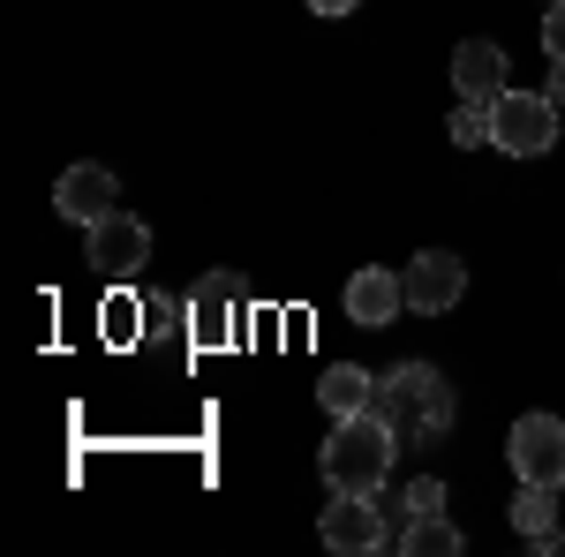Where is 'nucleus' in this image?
I'll return each mask as SVG.
<instances>
[{"mask_svg": "<svg viewBox=\"0 0 565 557\" xmlns=\"http://www.w3.org/2000/svg\"><path fill=\"white\" fill-rule=\"evenodd\" d=\"M377 415L392 422L399 444H445L452 429V385L437 377L430 362H399L377 377Z\"/></svg>", "mask_w": 565, "mask_h": 557, "instance_id": "1", "label": "nucleus"}, {"mask_svg": "<svg viewBox=\"0 0 565 557\" xmlns=\"http://www.w3.org/2000/svg\"><path fill=\"white\" fill-rule=\"evenodd\" d=\"M392 452H399V437H392V422L370 407V415L332 422L324 452H317V474H324L332 490H362V497H377V490H385V474H392Z\"/></svg>", "mask_w": 565, "mask_h": 557, "instance_id": "2", "label": "nucleus"}, {"mask_svg": "<svg viewBox=\"0 0 565 557\" xmlns=\"http://www.w3.org/2000/svg\"><path fill=\"white\" fill-rule=\"evenodd\" d=\"M490 143H498L505 159H543V151L558 143V106H551L543 90H505V98L490 106Z\"/></svg>", "mask_w": 565, "mask_h": 557, "instance_id": "3", "label": "nucleus"}, {"mask_svg": "<svg viewBox=\"0 0 565 557\" xmlns=\"http://www.w3.org/2000/svg\"><path fill=\"white\" fill-rule=\"evenodd\" d=\"M84 234H90V271H98L106 287L143 279V264H151V226L136 212H106L98 226H84Z\"/></svg>", "mask_w": 565, "mask_h": 557, "instance_id": "4", "label": "nucleus"}, {"mask_svg": "<svg viewBox=\"0 0 565 557\" xmlns=\"http://www.w3.org/2000/svg\"><path fill=\"white\" fill-rule=\"evenodd\" d=\"M317 535H324V550L340 557H370L392 543V519L362 497V490H332V505H324V519H317Z\"/></svg>", "mask_w": 565, "mask_h": 557, "instance_id": "5", "label": "nucleus"}, {"mask_svg": "<svg viewBox=\"0 0 565 557\" xmlns=\"http://www.w3.org/2000/svg\"><path fill=\"white\" fill-rule=\"evenodd\" d=\"M505 460H513L521 482L565 490V422H558V415H521L513 437H505Z\"/></svg>", "mask_w": 565, "mask_h": 557, "instance_id": "6", "label": "nucleus"}, {"mask_svg": "<svg viewBox=\"0 0 565 557\" xmlns=\"http://www.w3.org/2000/svg\"><path fill=\"white\" fill-rule=\"evenodd\" d=\"M399 287H407V309L415 317H445L452 301L468 294V264L452 257V249H423V257L399 271Z\"/></svg>", "mask_w": 565, "mask_h": 557, "instance_id": "7", "label": "nucleus"}, {"mask_svg": "<svg viewBox=\"0 0 565 557\" xmlns=\"http://www.w3.org/2000/svg\"><path fill=\"white\" fill-rule=\"evenodd\" d=\"M399 309H407L399 271H385V264H362V271H348V324H362V332H385V324H399Z\"/></svg>", "mask_w": 565, "mask_h": 557, "instance_id": "8", "label": "nucleus"}, {"mask_svg": "<svg viewBox=\"0 0 565 557\" xmlns=\"http://www.w3.org/2000/svg\"><path fill=\"white\" fill-rule=\"evenodd\" d=\"M452 90H460L468 106H498V98H505V45L460 39L452 45Z\"/></svg>", "mask_w": 565, "mask_h": 557, "instance_id": "9", "label": "nucleus"}, {"mask_svg": "<svg viewBox=\"0 0 565 557\" xmlns=\"http://www.w3.org/2000/svg\"><path fill=\"white\" fill-rule=\"evenodd\" d=\"M114 204H121V181H114L106 167H90V159H84V167H68V173H61V189H53V212L76 218V226H98Z\"/></svg>", "mask_w": 565, "mask_h": 557, "instance_id": "10", "label": "nucleus"}, {"mask_svg": "<svg viewBox=\"0 0 565 557\" xmlns=\"http://www.w3.org/2000/svg\"><path fill=\"white\" fill-rule=\"evenodd\" d=\"M226 340H234V287L212 271V279L189 287V346L212 354V346H226Z\"/></svg>", "mask_w": 565, "mask_h": 557, "instance_id": "11", "label": "nucleus"}, {"mask_svg": "<svg viewBox=\"0 0 565 557\" xmlns=\"http://www.w3.org/2000/svg\"><path fill=\"white\" fill-rule=\"evenodd\" d=\"M317 399H324V415H332V422L370 415V407H377V377H370V369H354V362H340V369H324Z\"/></svg>", "mask_w": 565, "mask_h": 557, "instance_id": "12", "label": "nucleus"}, {"mask_svg": "<svg viewBox=\"0 0 565 557\" xmlns=\"http://www.w3.org/2000/svg\"><path fill=\"white\" fill-rule=\"evenodd\" d=\"M392 550H399V557H460V550H468V535H460L445 513H430V519L392 527Z\"/></svg>", "mask_w": 565, "mask_h": 557, "instance_id": "13", "label": "nucleus"}, {"mask_svg": "<svg viewBox=\"0 0 565 557\" xmlns=\"http://www.w3.org/2000/svg\"><path fill=\"white\" fill-rule=\"evenodd\" d=\"M513 527H521L527 543L543 550V543L558 535V490H543V482H521V497H513Z\"/></svg>", "mask_w": 565, "mask_h": 557, "instance_id": "14", "label": "nucleus"}, {"mask_svg": "<svg viewBox=\"0 0 565 557\" xmlns=\"http://www.w3.org/2000/svg\"><path fill=\"white\" fill-rule=\"evenodd\" d=\"M430 513H445V482H437V474H415V482L399 490V527H407V519H430Z\"/></svg>", "mask_w": 565, "mask_h": 557, "instance_id": "15", "label": "nucleus"}, {"mask_svg": "<svg viewBox=\"0 0 565 557\" xmlns=\"http://www.w3.org/2000/svg\"><path fill=\"white\" fill-rule=\"evenodd\" d=\"M445 136H452L460 151L490 143V106H468V98H460V106H452V121H445Z\"/></svg>", "mask_w": 565, "mask_h": 557, "instance_id": "16", "label": "nucleus"}, {"mask_svg": "<svg viewBox=\"0 0 565 557\" xmlns=\"http://www.w3.org/2000/svg\"><path fill=\"white\" fill-rule=\"evenodd\" d=\"M543 53L565 61V0H543Z\"/></svg>", "mask_w": 565, "mask_h": 557, "instance_id": "17", "label": "nucleus"}, {"mask_svg": "<svg viewBox=\"0 0 565 557\" xmlns=\"http://www.w3.org/2000/svg\"><path fill=\"white\" fill-rule=\"evenodd\" d=\"M543 98H551V106H565V61H551V84H543Z\"/></svg>", "mask_w": 565, "mask_h": 557, "instance_id": "18", "label": "nucleus"}, {"mask_svg": "<svg viewBox=\"0 0 565 557\" xmlns=\"http://www.w3.org/2000/svg\"><path fill=\"white\" fill-rule=\"evenodd\" d=\"M309 8H317V15H354L362 0H309Z\"/></svg>", "mask_w": 565, "mask_h": 557, "instance_id": "19", "label": "nucleus"}]
</instances>
